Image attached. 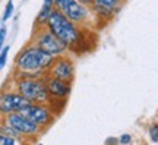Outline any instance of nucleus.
<instances>
[{
  "label": "nucleus",
  "mask_w": 158,
  "mask_h": 145,
  "mask_svg": "<svg viewBox=\"0 0 158 145\" xmlns=\"http://www.w3.org/2000/svg\"><path fill=\"white\" fill-rule=\"evenodd\" d=\"M45 27L50 29L60 41H63L66 44L69 51H76L78 53L82 47L88 44L86 43V37H88L86 32H89V28H84V27L76 25L66 15H63L60 11H57L56 7L47 19Z\"/></svg>",
  "instance_id": "nucleus-1"
},
{
  "label": "nucleus",
  "mask_w": 158,
  "mask_h": 145,
  "mask_svg": "<svg viewBox=\"0 0 158 145\" xmlns=\"http://www.w3.org/2000/svg\"><path fill=\"white\" fill-rule=\"evenodd\" d=\"M53 59L54 57L48 53L40 50L32 43H28L15 57V73L41 76L48 70Z\"/></svg>",
  "instance_id": "nucleus-2"
},
{
  "label": "nucleus",
  "mask_w": 158,
  "mask_h": 145,
  "mask_svg": "<svg viewBox=\"0 0 158 145\" xmlns=\"http://www.w3.org/2000/svg\"><path fill=\"white\" fill-rule=\"evenodd\" d=\"M15 91L25 97L31 103L40 104H48L51 97L47 91L44 82V75L35 76V75H22L16 73L15 76Z\"/></svg>",
  "instance_id": "nucleus-3"
},
{
  "label": "nucleus",
  "mask_w": 158,
  "mask_h": 145,
  "mask_svg": "<svg viewBox=\"0 0 158 145\" xmlns=\"http://www.w3.org/2000/svg\"><path fill=\"white\" fill-rule=\"evenodd\" d=\"M53 2L57 11H60L63 15H66L72 22L79 27L91 28L92 25H95V19L91 7L79 3L78 0H53Z\"/></svg>",
  "instance_id": "nucleus-4"
},
{
  "label": "nucleus",
  "mask_w": 158,
  "mask_h": 145,
  "mask_svg": "<svg viewBox=\"0 0 158 145\" xmlns=\"http://www.w3.org/2000/svg\"><path fill=\"white\" fill-rule=\"evenodd\" d=\"M29 43H32L34 45L38 47L40 50L48 53L53 57L62 56V54L69 53V49L66 47V44L57 38L45 25H43V27H34V32H32V37H31Z\"/></svg>",
  "instance_id": "nucleus-5"
},
{
  "label": "nucleus",
  "mask_w": 158,
  "mask_h": 145,
  "mask_svg": "<svg viewBox=\"0 0 158 145\" xmlns=\"http://www.w3.org/2000/svg\"><path fill=\"white\" fill-rule=\"evenodd\" d=\"M45 73L53 76V78L62 79V81H66V82L73 84L75 76H76L75 60L69 56L68 53H66V54H62V56H57L53 59L48 70Z\"/></svg>",
  "instance_id": "nucleus-6"
},
{
  "label": "nucleus",
  "mask_w": 158,
  "mask_h": 145,
  "mask_svg": "<svg viewBox=\"0 0 158 145\" xmlns=\"http://www.w3.org/2000/svg\"><path fill=\"white\" fill-rule=\"evenodd\" d=\"M22 113L25 117H28L31 122H34L40 128H48L54 122V113L48 109L47 104H40V103H31L23 109Z\"/></svg>",
  "instance_id": "nucleus-7"
},
{
  "label": "nucleus",
  "mask_w": 158,
  "mask_h": 145,
  "mask_svg": "<svg viewBox=\"0 0 158 145\" xmlns=\"http://www.w3.org/2000/svg\"><path fill=\"white\" fill-rule=\"evenodd\" d=\"M5 122L16 130L19 136H37L41 132V128L31 122L22 113H10L5 116Z\"/></svg>",
  "instance_id": "nucleus-8"
},
{
  "label": "nucleus",
  "mask_w": 158,
  "mask_h": 145,
  "mask_svg": "<svg viewBox=\"0 0 158 145\" xmlns=\"http://www.w3.org/2000/svg\"><path fill=\"white\" fill-rule=\"evenodd\" d=\"M28 104H31V101H28L16 91H5L0 94V114L3 116L22 112Z\"/></svg>",
  "instance_id": "nucleus-9"
},
{
  "label": "nucleus",
  "mask_w": 158,
  "mask_h": 145,
  "mask_svg": "<svg viewBox=\"0 0 158 145\" xmlns=\"http://www.w3.org/2000/svg\"><path fill=\"white\" fill-rule=\"evenodd\" d=\"M44 82H45V87H47V91H48V94L51 97V100L64 101L70 95V91H72V84L70 82L53 78V76L47 75V73H44Z\"/></svg>",
  "instance_id": "nucleus-10"
},
{
  "label": "nucleus",
  "mask_w": 158,
  "mask_h": 145,
  "mask_svg": "<svg viewBox=\"0 0 158 145\" xmlns=\"http://www.w3.org/2000/svg\"><path fill=\"white\" fill-rule=\"evenodd\" d=\"M54 11V2L53 0H43V5L40 9L38 15L35 18V23L34 27H43L47 23V19L51 15V12Z\"/></svg>",
  "instance_id": "nucleus-11"
},
{
  "label": "nucleus",
  "mask_w": 158,
  "mask_h": 145,
  "mask_svg": "<svg viewBox=\"0 0 158 145\" xmlns=\"http://www.w3.org/2000/svg\"><path fill=\"white\" fill-rule=\"evenodd\" d=\"M94 3L102 6V7H107V9H110V11H113L117 13V12L122 9L124 0H94Z\"/></svg>",
  "instance_id": "nucleus-12"
},
{
  "label": "nucleus",
  "mask_w": 158,
  "mask_h": 145,
  "mask_svg": "<svg viewBox=\"0 0 158 145\" xmlns=\"http://www.w3.org/2000/svg\"><path fill=\"white\" fill-rule=\"evenodd\" d=\"M0 145H19V141H18V138H13V136H9V135L0 132Z\"/></svg>",
  "instance_id": "nucleus-13"
},
{
  "label": "nucleus",
  "mask_w": 158,
  "mask_h": 145,
  "mask_svg": "<svg viewBox=\"0 0 158 145\" xmlns=\"http://www.w3.org/2000/svg\"><path fill=\"white\" fill-rule=\"evenodd\" d=\"M13 9H15L13 2L9 0V2H7V5H6V7H5V12H3V18H2V21H3V22H6V21H9V19H10L12 13H13Z\"/></svg>",
  "instance_id": "nucleus-14"
},
{
  "label": "nucleus",
  "mask_w": 158,
  "mask_h": 145,
  "mask_svg": "<svg viewBox=\"0 0 158 145\" xmlns=\"http://www.w3.org/2000/svg\"><path fill=\"white\" fill-rule=\"evenodd\" d=\"M9 45H5L2 51H0V69H3L6 65V62H7V54H9Z\"/></svg>",
  "instance_id": "nucleus-15"
},
{
  "label": "nucleus",
  "mask_w": 158,
  "mask_h": 145,
  "mask_svg": "<svg viewBox=\"0 0 158 145\" xmlns=\"http://www.w3.org/2000/svg\"><path fill=\"white\" fill-rule=\"evenodd\" d=\"M149 136L154 142H158V125H152L149 128Z\"/></svg>",
  "instance_id": "nucleus-16"
},
{
  "label": "nucleus",
  "mask_w": 158,
  "mask_h": 145,
  "mask_svg": "<svg viewBox=\"0 0 158 145\" xmlns=\"http://www.w3.org/2000/svg\"><path fill=\"white\" fill-rule=\"evenodd\" d=\"M6 34H7V28L5 25L0 27V51L3 49V44H5V40H6Z\"/></svg>",
  "instance_id": "nucleus-17"
},
{
  "label": "nucleus",
  "mask_w": 158,
  "mask_h": 145,
  "mask_svg": "<svg viewBox=\"0 0 158 145\" xmlns=\"http://www.w3.org/2000/svg\"><path fill=\"white\" fill-rule=\"evenodd\" d=\"M130 141H132V136H130L129 134H124V135L120 136L118 142H120V144H123V145H127V144H130Z\"/></svg>",
  "instance_id": "nucleus-18"
},
{
  "label": "nucleus",
  "mask_w": 158,
  "mask_h": 145,
  "mask_svg": "<svg viewBox=\"0 0 158 145\" xmlns=\"http://www.w3.org/2000/svg\"><path fill=\"white\" fill-rule=\"evenodd\" d=\"M79 3H82V5L88 6V7H91L92 6V3H94V0H78Z\"/></svg>",
  "instance_id": "nucleus-19"
}]
</instances>
